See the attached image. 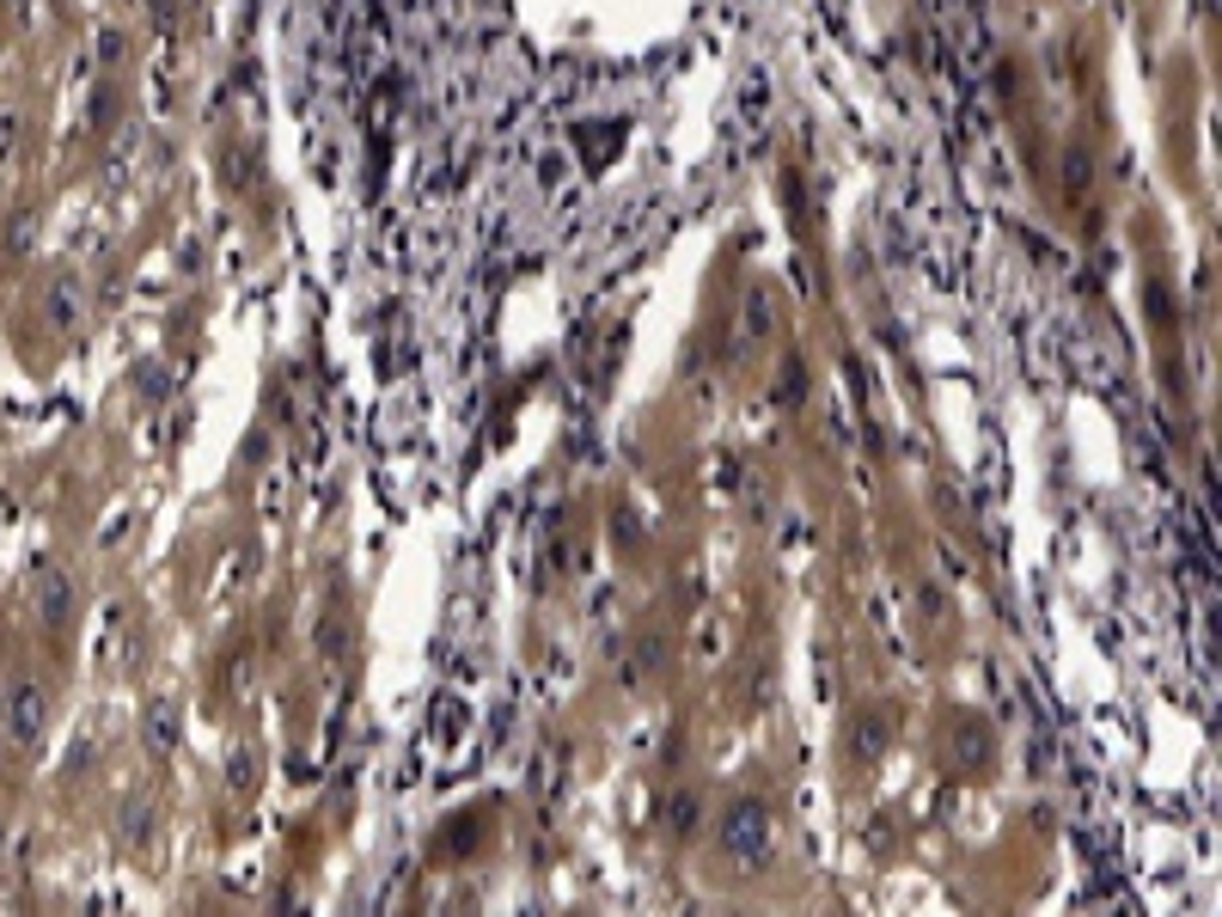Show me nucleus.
Instances as JSON below:
<instances>
[{"instance_id": "8", "label": "nucleus", "mask_w": 1222, "mask_h": 917, "mask_svg": "<svg viewBox=\"0 0 1222 917\" xmlns=\"http://www.w3.org/2000/svg\"><path fill=\"white\" fill-rule=\"evenodd\" d=\"M147 825H154V820H147V808H129V844L147 838Z\"/></svg>"}, {"instance_id": "4", "label": "nucleus", "mask_w": 1222, "mask_h": 917, "mask_svg": "<svg viewBox=\"0 0 1222 917\" xmlns=\"http://www.w3.org/2000/svg\"><path fill=\"white\" fill-rule=\"evenodd\" d=\"M850 747H856V759H874V752L886 747V715H868L862 728L850 734Z\"/></svg>"}, {"instance_id": "7", "label": "nucleus", "mask_w": 1222, "mask_h": 917, "mask_svg": "<svg viewBox=\"0 0 1222 917\" xmlns=\"http://www.w3.org/2000/svg\"><path fill=\"white\" fill-rule=\"evenodd\" d=\"M959 759L984 764V734H978V728H966V734H959Z\"/></svg>"}, {"instance_id": "6", "label": "nucleus", "mask_w": 1222, "mask_h": 917, "mask_svg": "<svg viewBox=\"0 0 1222 917\" xmlns=\"http://www.w3.org/2000/svg\"><path fill=\"white\" fill-rule=\"evenodd\" d=\"M691 825H697V795H679L673 801V832H691Z\"/></svg>"}, {"instance_id": "5", "label": "nucleus", "mask_w": 1222, "mask_h": 917, "mask_svg": "<svg viewBox=\"0 0 1222 917\" xmlns=\"http://www.w3.org/2000/svg\"><path fill=\"white\" fill-rule=\"evenodd\" d=\"M147 740H154V752L171 747V722H166V703H159L154 715H147Z\"/></svg>"}, {"instance_id": "1", "label": "nucleus", "mask_w": 1222, "mask_h": 917, "mask_svg": "<svg viewBox=\"0 0 1222 917\" xmlns=\"http://www.w3.org/2000/svg\"><path fill=\"white\" fill-rule=\"evenodd\" d=\"M722 850L740 869H764L771 862V808L764 801H734L722 813Z\"/></svg>"}, {"instance_id": "2", "label": "nucleus", "mask_w": 1222, "mask_h": 917, "mask_svg": "<svg viewBox=\"0 0 1222 917\" xmlns=\"http://www.w3.org/2000/svg\"><path fill=\"white\" fill-rule=\"evenodd\" d=\"M44 715H49V698H44L37 679L7 685V740H13V747H32L37 734H44Z\"/></svg>"}, {"instance_id": "3", "label": "nucleus", "mask_w": 1222, "mask_h": 917, "mask_svg": "<svg viewBox=\"0 0 1222 917\" xmlns=\"http://www.w3.org/2000/svg\"><path fill=\"white\" fill-rule=\"evenodd\" d=\"M37 612H44V624H49V630H62V624H68V612H74V588H68V581L56 576V569H44V576H37Z\"/></svg>"}]
</instances>
